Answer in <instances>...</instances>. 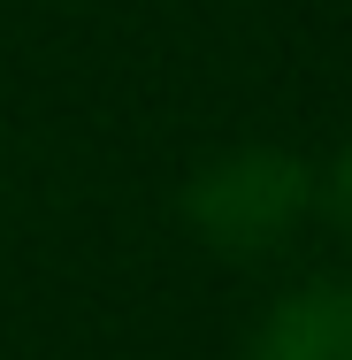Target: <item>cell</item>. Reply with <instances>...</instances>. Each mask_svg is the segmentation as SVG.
<instances>
[{"label": "cell", "mask_w": 352, "mask_h": 360, "mask_svg": "<svg viewBox=\"0 0 352 360\" xmlns=\"http://www.w3.org/2000/svg\"><path fill=\"white\" fill-rule=\"evenodd\" d=\"M306 207H314V176L283 146H237V153L207 161L192 176V192H184L192 230L207 238L214 253H230V261L276 253L283 238L306 222Z\"/></svg>", "instance_id": "cell-1"}, {"label": "cell", "mask_w": 352, "mask_h": 360, "mask_svg": "<svg viewBox=\"0 0 352 360\" xmlns=\"http://www.w3.org/2000/svg\"><path fill=\"white\" fill-rule=\"evenodd\" d=\"M245 360H352V284H337V276L299 284L253 330Z\"/></svg>", "instance_id": "cell-2"}, {"label": "cell", "mask_w": 352, "mask_h": 360, "mask_svg": "<svg viewBox=\"0 0 352 360\" xmlns=\"http://www.w3.org/2000/svg\"><path fill=\"white\" fill-rule=\"evenodd\" d=\"M330 207H337V222H345V238H352V153L337 161V176H330Z\"/></svg>", "instance_id": "cell-3"}]
</instances>
